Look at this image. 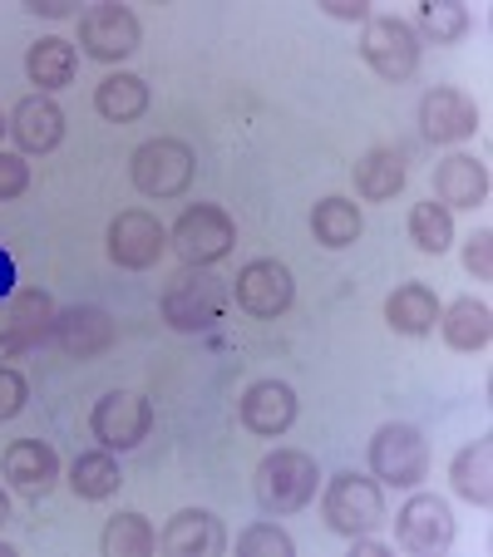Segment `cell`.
<instances>
[{
    "label": "cell",
    "instance_id": "34",
    "mask_svg": "<svg viewBox=\"0 0 493 557\" xmlns=\"http://www.w3.org/2000/svg\"><path fill=\"white\" fill-rule=\"evenodd\" d=\"M464 267H469L473 282H489L493 276V232L489 227H479L469 243H464Z\"/></svg>",
    "mask_w": 493,
    "mask_h": 557
},
{
    "label": "cell",
    "instance_id": "14",
    "mask_svg": "<svg viewBox=\"0 0 493 557\" xmlns=\"http://www.w3.org/2000/svg\"><path fill=\"white\" fill-rule=\"evenodd\" d=\"M237 414L252 434L276 440V434H286L296 424V389L286 385V380H257V385L242 389Z\"/></svg>",
    "mask_w": 493,
    "mask_h": 557
},
{
    "label": "cell",
    "instance_id": "10",
    "mask_svg": "<svg viewBox=\"0 0 493 557\" xmlns=\"http://www.w3.org/2000/svg\"><path fill=\"white\" fill-rule=\"evenodd\" d=\"M169 252V227L144 208H128L109 222V262L124 272H148L158 267V257Z\"/></svg>",
    "mask_w": 493,
    "mask_h": 557
},
{
    "label": "cell",
    "instance_id": "9",
    "mask_svg": "<svg viewBox=\"0 0 493 557\" xmlns=\"http://www.w3.org/2000/svg\"><path fill=\"white\" fill-rule=\"evenodd\" d=\"M148 430H153V405L144 395H134V389H109L104 400H95V410H89V434L109 454L138 449L148 440Z\"/></svg>",
    "mask_w": 493,
    "mask_h": 557
},
{
    "label": "cell",
    "instance_id": "5",
    "mask_svg": "<svg viewBox=\"0 0 493 557\" xmlns=\"http://www.w3.org/2000/svg\"><path fill=\"white\" fill-rule=\"evenodd\" d=\"M193 173H198V158L183 138H148L128 158V178L144 198H183L193 188Z\"/></svg>",
    "mask_w": 493,
    "mask_h": 557
},
{
    "label": "cell",
    "instance_id": "6",
    "mask_svg": "<svg viewBox=\"0 0 493 557\" xmlns=\"http://www.w3.org/2000/svg\"><path fill=\"white\" fill-rule=\"evenodd\" d=\"M237 243V222L218 208V202H193L183 218L169 227V247L183 257V267H212L232 252Z\"/></svg>",
    "mask_w": 493,
    "mask_h": 557
},
{
    "label": "cell",
    "instance_id": "13",
    "mask_svg": "<svg viewBox=\"0 0 493 557\" xmlns=\"http://www.w3.org/2000/svg\"><path fill=\"white\" fill-rule=\"evenodd\" d=\"M54 336V301L40 292V286H25L21 296L5 311V326H0V356H21V350H35Z\"/></svg>",
    "mask_w": 493,
    "mask_h": 557
},
{
    "label": "cell",
    "instance_id": "30",
    "mask_svg": "<svg viewBox=\"0 0 493 557\" xmlns=\"http://www.w3.org/2000/svg\"><path fill=\"white\" fill-rule=\"evenodd\" d=\"M409 243L420 247V252L440 257L454 247V212L444 208V202H415V212H409Z\"/></svg>",
    "mask_w": 493,
    "mask_h": 557
},
{
    "label": "cell",
    "instance_id": "8",
    "mask_svg": "<svg viewBox=\"0 0 493 557\" xmlns=\"http://www.w3.org/2000/svg\"><path fill=\"white\" fill-rule=\"evenodd\" d=\"M138 45H144V25H138V15L128 11V5H119V0H99V5H89V11L79 15V50H85L89 60L119 64V60H128Z\"/></svg>",
    "mask_w": 493,
    "mask_h": 557
},
{
    "label": "cell",
    "instance_id": "23",
    "mask_svg": "<svg viewBox=\"0 0 493 557\" xmlns=\"http://www.w3.org/2000/svg\"><path fill=\"white\" fill-rule=\"evenodd\" d=\"M440 336H444V346H454V350H483L493 341V311H489V301L459 296V301L440 306Z\"/></svg>",
    "mask_w": 493,
    "mask_h": 557
},
{
    "label": "cell",
    "instance_id": "15",
    "mask_svg": "<svg viewBox=\"0 0 493 557\" xmlns=\"http://www.w3.org/2000/svg\"><path fill=\"white\" fill-rule=\"evenodd\" d=\"M158 547L169 557H222L227 553V528L208 508H178L169 528L158 533Z\"/></svg>",
    "mask_w": 493,
    "mask_h": 557
},
{
    "label": "cell",
    "instance_id": "33",
    "mask_svg": "<svg viewBox=\"0 0 493 557\" xmlns=\"http://www.w3.org/2000/svg\"><path fill=\"white\" fill-rule=\"evenodd\" d=\"M25 400H30L25 375L15 366H0V420H15V414L25 410Z\"/></svg>",
    "mask_w": 493,
    "mask_h": 557
},
{
    "label": "cell",
    "instance_id": "37",
    "mask_svg": "<svg viewBox=\"0 0 493 557\" xmlns=\"http://www.w3.org/2000/svg\"><path fill=\"white\" fill-rule=\"evenodd\" d=\"M25 11L45 15V21H64V15H74V0H25Z\"/></svg>",
    "mask_w": 493,
    "mask_h": 557
},
{
    "label": "cell",
    "instance_id": "27",
    "mask_svg": "<svg viewBox=\"0 0 493 557\" xmlns=\"http://www.w3.org/2000/svg\"><path fill=\"white\" fill-rule=\"evenodd\" d=\"M405 178H409V169L395 148H370V153L356 163V193L366 202H390L399 188H405Z\"/></svg>",
    "mask_w": 493,
    "mask_h": 557
},
{
    "label": "cell",
    "instance_id": "39",
    "mask_svg": "<svg viewBox=\"0 0 493 557\" xmlns=\"http://www.w3.org/2000/svg\"><path fill=\"white\" fill-rule=\"evenodd\" d=\"M5 518H11V498H5V488H0V528H5Z\"/></svg>",
    "mask_w": 493,
    "mask_h": 557
},
{
    "label": "cell",
    "instance_id": "32",
    "mask_svg": "<svg viewBox=\"0 0 493 557\" xmlns=\"http://www.w3.org/2000/svg\"><path fill=\"white\" fill-rule=\"evenodd\" d=\"M237 553L242 557H296V543L286 528L276 523H252L247 533L237 537Z\"/></svg>",
    "mask_w": 493,
    "mask_h": 557
},
{
    "label": "cell",
    "instance_id": "25",
    "mask_svg": "<svg viewBox=\"0 0 493 557\" xmlns=\"http://www.w3.org/2000/svg\"><path fill=\"white\" fill-rule=\"evenodd\" d=\"M25 74H30L35 95H54L74 79V45L64 35H45L25 50Z\"/></svg>",
    "mask_w": 493,
    "mask_h": 557
},
{
    "label": "cell",
    "instance_id": "28",
    "mask_svg": "<svg viewBox=\"0 0 493 557\" xmlns=\"http://www.w3.org/2000/svg\"><path fill=\"white\" fill-rule=\"evenodd\" d=\"M95 109L109 124H134L148 114V85L138 74H104L95 85Z\"/></svg>",
    "mask_w": 493,
    "mask_h": 557
},
{
    "label": "cell",
    "instance_id": "2",
    "mask_svg": "<svg viewBox=\"0 0 493 557\" xmlns=\"http://www.w3.org/2000/svg\"><path fill=\"white\" fill-rule=\"evenodd\" d=\"M316 488H321V469H316V459L306 449H272L252 469V494L262 504V513L272 518L301 513L316 498Z\"/></svg>",
    "mask_w": 493,
    "mask_h": 557
},
{
    "label": "cell",
    "instance_id": "3",
    "mask_svg": "<svg viewBox=\"0 0 493 557\" xmlns=\"http://www.w3.org/2000/svg\"><path fill=\"white\" fill-rule=\"evenodd\" d=\"M227 301H232V292L222 276H212L208 267H183V272L163 286L158 311H163V321H169L173 331L198 336V331H212L222 315H227Z\"/></svg>",
    "mask_w": 493,
    "mask_h": 557
},
{
    "label": "cell",
    "instance_id": "31",
    "mask_svg": "<svg viewBox=\"0 0 493 557\" xmlns=\"http://www.w3.org/2000/svg\"><path fill=\"white\" fill-rule=\"evenodd\" d=\"M420 30L434 45H459L469 35V5L464 0H420Z\"/></svg>",
    "mask_w": 493,
    "mask_h": 557
},
{
    "label": "cell",
    "instance_id": "11",
    "mask_svg": "<svg viewBox=\"0 0 493 557\" xmlns=\"http://www.w3.org/2000/svg\"><path fill=\"white\" fill-rule=\"evenodd\" d=\"M237 306L257 321H276L286 306L296 301V282H292V267L276 262V257H257L237 272V286H232Z\"/></svg>",
    "mask_w": 493,
    "mask_h": 557
},
{
    "label": "cell",
    "instance_id": "20",
    "mask_svg": "<svg viewBox=\"0 0 493 557\" xmlns=\"http://www.w3.org/2000/svg\"><path fill=\"white\" fill-rule=\"evenodd\" d=\"M11 138L21 144V153H50L64 138V109L50 95H25L11 109Z\"/></svg>",
    "mask_w": 493,
    "mask_h": 557
},
{
    "label": "cell",
    "instance_id": "16",
    "mask_svg": "<svg viewBox=\"0 0 493 557\" xmlns=\"http://www.w3.org/2000/svg\"><path fill=\"white\" fill-rule=\"evenodd\" d=\"M420 128L430 144H459V138H469L479 128V109H473V99L464 89L440 85L420 99Z\"/></svg>",
    "mask_w": 493,
    "mask_h": 557
},
{
    "label": "cell",
    "instance_id": "7",
    "mask_svg": "<svg viewBox=\"0 0 493 557\" xmlns=\"http://www.w3.org/2000/svg\"><path fill=\"white\" fill-rule=\"evenodd\" d=\"M360 60L380 79L399 85V79H409V74L420 70V35H415V25L399 21V15H370L366 30H360Z\"/></svg>",
    "mask_w": 493,
    "mask_h": 557
},
{
    "label": "cell",
    "instance_id": "4",
    "mask_svg": "<svg viewBox=\"0 0 493 557\" xmlns=\"http://www.w3.org/2000/svg\"><path fill=\"white\" fill-rule=\"evenodd\" d=\"M370 479L375 484H390V488H420L424 473H430V444L415 424L405 420H390L375 430L370 440Z\"/></svg>",
    "mask_w": 493,
    "mask_h": 557
},
{
    "label": "cell",
    "instance_id": "17",
    "mask_svg": "<svg viewBox=\"0 0 493 557\" xmlns=\"http://www.w3.org/2000/svg\"><path fill=\"white\" fill-rule=\"evenodd\" d=\"M5 479H11V488L21 498L40 504L54 488V479H60V454L40 440H15L11 449H5Z\"/></svg>",
    "mask_w": 493,
    "mask_h": 557
},
{
    "label": "cell",
    "instance_id": "19",
    "mask_svg": "<svg viewBox=\"0 0 493 557\" xmlns=\"http://www.w3.org/2000/svg\"><path fill=\"white\" fill-rule=\"evenodd\" d=\"M434 202L444 208H483L489 202V163H479L473 153H449L434 169Z\"/></svg>",
    "mask_w": 493,
    "mask_h": 557
},
{
    "label": "cell",
    "instance_id": "22",
    "mask_svg": "<svg viewBox=\"0 0 493 557\" xmlns=\"http://www.w3.org/2000/svg\"><path fill=\"white\" fill-rule=\"evenodd\" d=\"M385 321L399 336H430L440 326V296L424 282H405L385 296Z\"/></svg>",
    "mask_w": 493,
    "mask_h": 557
},
{
    "label": "cell",
    "instance_id": "1",
    "mask_svg": "<svg viewBox=\"0 0 493 557\" xmlns=\"http://www.w3.org/2000/svg\"><path fill=\"white\" fill-rule=\"evenodd\" d=\"M321 518L336 537H360L385 528V494L370 473L341 469L331 479H321Z\"/></svg>",
    "mask_w": 493,
    "mask_h": 557
},
{
    "label": "cell",
    "instance_id": "26",
    "mask_svg": "<svg viewBox=\"0 0 493 557\" xmlns=\"http://www.w3.org/2000/svg\"><path fill=\"white\" fill-rule=\"evenodd\" d=\"M119 484H124V473H119V459H114L109 449L74 454V463H70V488H74V498H85V504H104V498L119 494Z\"/></svg>",
    "mask_w": 493,
    "mask_h": 557
},
{
    "label": "cell",
    "instance_id": "29",
    "mask_svg": "<svg viewBox=\"0 0 493 557\" xmlns=\"http://www.w3.org/2000/svg\"><path fill=\"white\" fill-rule=\"evenodd\" d=\"M99 547H104V557H148L158 547V533L144 513H114L104 523Z\"/></svg>",
    "mask_w": 493,
    "mask_h": 557
},
{
    "label": "cell",
    "instance_id": "38",
    "mask_svg": "<svg viewBox=\"0 0 493 557\" xmlns=\"http://www.w3.org/2000/svg\"><path fill=\"white\" fill-rule=\"evenodd\" d=\"M350 557H390V547L375 543L370 533H360V537H350Z\"/></svg>",
    "mask_w": 493,
    "mask_h": 557
},
{
    "label": "cell",
    "instance_id": "21",
    "mask_svg": "<svg viewBox=\"0 0 493 557\" xmlns=\"http://www.w3.org/2000/svg\"><path fill=\"white\" fill-rule=\"evenodd\" d=\"M449 484L464 504L489 508L493 504V434H479L473 444H464L449 463Z\"/></svg>",
    "mask_w": 493,
    "mask_h": 557
},
{
    "label": "cell",
    "instance_id": "12",
    "mask_svg": "<svg viewBox=\"0 0 493 557\" xmlns=\"http://www.w3.org/2000/svg\"><path fill=\"white\" fill-rule=\"evenodd\" d=\"M395 537L405 553L434 557L454 543V513L440 494H409L405 508L395 513Z\"/></svg>",
    "mask_w": 493,
    "mask_h": 557
},
{
    "label": "cell",
    "instance_id": "36",
    "mask_svg": "<svg viewBox=\"0 0 493 557\" xmlns=\"http://www.w3.org/2000/svg\"><path fill=\"white\" fill-rule=\"evenodd\" d=\"M321 11L331 15V21H356V25L370 21V5H366V0H321Z\"/></svg>",
    "mask_w": 493,
    "mask_h": 557
},
{
    "label": "cell",
    "instance_id": "24",
    "mask_svg": "<svg viewBox=\"0 0 493 557\" xmlns=\"http://www.w3.org/2000/svg\"><path fill=\"white\" fill-rule=\"evenodd\" d=\"M360 232H366V218H360V208L350 198H321L311 208V237L325 247V252L356 247Z\"/></svg>",
    "mask_w": 493,
    "mask_h": 557
},
{
    "label": "cell",
    "instance_id": "40",
    "mask_svg": "<svg viewBox=\"0 0 493 557\" xmlns=\"http://www.w3.org/2000/svg\"><path fill=\"white\" fill-rule=\"evenodd\" d=\"M5 134H11V119H5V114H0V138H5Z\"/></svg>",
    "mask_w": 493,
    "mask_h": 557
},
{
    "label": "cell",
    "instance_id": "35",
    "mask_svg": "<svg viewBox=\"0 0 493 557\" xmlns=\"http://www.w3.org/2000/svg\"><path fill=\"white\" fill-rule=\"evenodd\" d=\"M25 188H30V163H25V153H0V202L21 198Z\"/></svg>",
    "mask_w": 493,
    "mask_h": 557
},
{
    "label": "cell",
    "instance_id": "18",
    "mask_svg": "<svg viewBox=\"0 0 493 557\" xmlns=\"http://www.w3.org/2000/svg\"><path fill=\"white\" fill-rule=\"evenodd\" d=\"M70 356L89 360V356H104L114 346V321H109L104 306H70V311H54V336Z\"/></svg>",
    "mask_w": 493,
    "mask_h": 557
}]
</instances>
